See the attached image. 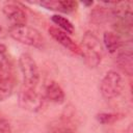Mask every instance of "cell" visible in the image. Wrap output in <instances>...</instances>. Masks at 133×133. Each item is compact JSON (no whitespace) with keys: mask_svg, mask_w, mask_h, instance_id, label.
<instances>
[{"mask_svg":"<svg viewBox=\"0 0 133 133\" xmlns=\"http://www.w3.org/2000/svg\"><path fill=\"white\" fill-rule=\"evenodd\" d=\"M80 51L85 63L89 68H97L101 63L103 48L99 38L92 32L86 31L84 33L81 41Z\"/></svg>","mask_w":133,"mask_h":133,"instance_id":"cell-1","label":"cell"},{"mask_svg":"<svg viewBox=\"0 0 133 133\" xmlns=\"http://www.w3.org/2000/svg\"><path fill=\"white\" fill-rule=\"evenodd\" d=\"M45 98L55 104H61L64 101L65 95L62 87L55 81H50L45 88Z\"/></svg>","mask_w":133,"mask_h":133,"instance_id":"cell-9","label":"cell"},{"mask_svg":"<svg viewBox=\"0 0 133 133\" xmlns=\"http://www.w3.org/2000/svg\"><path fill=\"white\" fill-rule=\"evenodd\" d=\"M103 43L109 53H115L122 47V38L113 31H106L103 34Z\"/></svg>","mask_w":133,"mask_h":133,"instance_id":"cell-11","label":"cell"},{"mask_svg":"<svg viewBox=\"0 0 133 133\" xmlns=\"http://www.w3.org/2000/svg\"><path fill=\"white\" fill-rule=\"evenodd\" d=\"M14 90V82L9 76L0 72V102L8 99Z\"/></svg>","mask_w":133,"mask_h":133,"instance_id":"cell-12","label":"cell"},{"mask_svg":"<svg viewBox=\"0 0 133 133\" xmlns=\"http://www.w3.org/2000/svg\"><path fill=\"white\" fill-rule=\"evenodd\" d=\"M2 11L6 19L11 23V26L26 25L27 15L19 3H6L3 6Z\"/></svg>","mask_w":133,"mask_h":133,"instance_id":"cell-6","label":"cell"},{"mask_svg":"<svg viewBox=\"0 0 133 133\" xmlns=\"http://www.w3.org/2000/svg\"><path fill=\"white\" fill-rule=\"evenodd\" d=\"M48 32L49 34L52 36L53 39H55L58 44H60L61 46H63L64 48L69 49L70 51H72L73 53L76 54H81L80 51V46L77 45L70 36V34H68L66 32L60 30L59 28L55 27V26H50L48 28Z\"/></svg>","mask_w":133,"mask_h":133,"instance_id":"cell-7","label":"cell"},{"mask_svg":"<svg viewBox=\"0 0 133 133\" xmlns=\"http://www.w3.org/2000/svg\"><path fill=\"white\" fill-rule=\"evenodd\" d=\"M19 66L22 73L24 86L35 88L39 81L37 64L29 53H23L19 57Z\"/></svg>","mask_w":133,"mask_h":133,"instance_id":"cell-4","label":"cell"},{"mask_svg":"<svg viewBox=\"0 0 133 133\" xmlns=\"http://www.w3.org/2000/svg\"><path fill=\"white\" fill-rule=\"evenodd\" d=\"M19 105L23 110L38 113L46 108L47 99L37 92L35 88L24 86L19 94Z\"/></svg>","mask_w":133,"mask_h":133,"instance_id":"cell-3","label":"cell"},{"mask_svg":"<svg viewBox=\"0 0 133 133\" xmlns=\"http://www.w3.org/2000/svg\"><path fill=\"white\" fill-rule=\"evenodd\" d=\"M38 4L46 9L49 10H54V11H59V12H64V14H70L73 12L77 9L78 3L73 0H45L38 2Z\"/></svg>","mask_w":133,"mask_h":133,"instance_id":"cell-8","label":"cell"},{"mask_svg":"<svg viewBox=\"0 0 133 133\" xmlns=\"http://www.w3.org/2000/svg\"><path fill=\"white\" fill-rule=\"evenodd\" d=\"M50 133H76V131L69 126H55L51 129Z\"/></svg>","mask_w":133,"mask_h":133,"instance_id":"cell-17","label":"cell"},{"mask_svg":"<svg viewBox=\"0 0 133 133\" xmlns=\"http://www.w3.org/2000/svg\"><path fill=\"white\" fill-rule=\"evenodd\" d=\"M0 133H12L9 123L1 116H0Z\"/></svg>","mask_w":133,"mask_h":133,"instance_id":"cell-18","label":"cell"},{"mask_svg":"<svg viewBox=\"0 0 133 133\" xmlns=\"http://www.w3.org/2000/svg\"><path fill=\"white\" fill-rule=\"evenodd\" d=\"M124 89V79L116 71H108L102 78L100 83V90L105 99L117 98Z\"/></svg>","mask_w":133,"mask_h":133,"instance_id":"cell-5","label":"cell"},{"mask_svg":"<svg viewBox=\"0 0 133 133\" xmlns=\"http://www.w3.org/2000/svg\"><path fill=\"white\" fill-rule=\"evenodd\" d=\"M6 46L0 44V72L4 75L9 76L12 71V62L10 57L6 53Z\"/></svg>","mask_w":133,"mask_h":133,"instance_id":"cell-14","label":"cell"},{"mask_svg":"<svg viewBox=\"0 0 133 133\" xmlns=\"http://www.w3.org/2000/svg\"><path fill=\"white\" fill-rule=\"evenodd\" d=\"M82 3H83V5H85V6H91L94 2H92V1H87V2H86V1H83Z\"/></svg>","mask_w":133,"mask_h":133,"instance_id":"cell-19","label":"cell"},{"mask_svg":"<svg viewBox=\"0 0 133 133\" xmlns=\"http://www.w3.org/2000/svg\"><path fill=\"white\" fill-rule=\"evenodd\" d=\"M110 17V9L103 6H96L90 12V21L94 24L102 25L109 20Z\"/></svg>","mask_w":133,"mask_h":133,"instance_id":"cell-13","label":"cell"},{"mask_svg":"<svg viewBox=\"0 0 133 133\" xmlns=\"http://www.w3.org/2000/svg\"><path fill=\"white\" fill-rule=\"evenodd\" d=\"M8 34L17 42L37 49H42L45 44L42 33L37 29L27 25L10 26L8 29Z\"/></svg>","mask_w":133,"mask_h":133,"instance_id":"cell-2","label":"cell"},{"mask_svg":"<svg viewBox=\"0 0 133 133\" xmlns=\"http://www.w3.org/2000/svg\"><path fill=\"white\" fill-rule=\"evenodd\" d=\"M115 64L127 76L131 77L133 74V54L130 51H124L116 55Z\"/></svg>","mask_w":133,"mask_h":133,"instance_id":"cell-10","label":"cell"},{"mask_svg":"<svg viewBox=\"0 0 133 133\" xmlns=\"http://www.w3.org/2000/svg\"><path fill=\"white\" fill-rule=\"evenodd\" d=\"M51 21L55 25H57V28H59L60 30L66 32L68 34H73L74 31H75L73 23L69 19H66V18H64V17H62L60 15H53L51 17Z\"/></svg>","mask_w":133,"mask_h":133,"instance_id":"cell-15","label":"cell"},{"mask_svg":"<svg viewBox=\"0 0 133 133\" xmlns=\"http://www.w3.org/2000/svg\"><path fill=\"white\" fill-rule=\"evenodd\" d=\"M124 116L125 114L121 112H101L96 115V118L100 124L109 125L117 121H121L122 118H124Z\"/></svg>","mask_w":133,"mask_h":133,"instance_id":"cell-16","label":"cell"},{"mask_svg":"<svg viewBox=\"0 0 133 133\" xmlns=\"http://www.w3.org/2000/svg\"><path fill=\"white\" fill-rule=\"evenodd\" d=\"M2 32H3V30H2V27H1V26H0V35H1V34H2Z\"/></svg>","mask_w":133,"mask_h":133,"instance_id":"cell-20","label":"cell"}]
</instances>
